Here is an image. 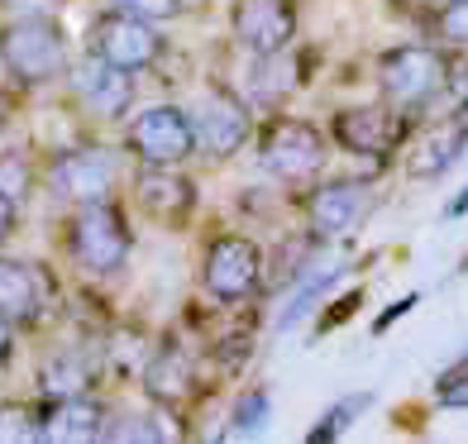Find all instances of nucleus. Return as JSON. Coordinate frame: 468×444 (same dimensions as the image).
<instances>
[{
	"instance_id": "nucleus-17",
	"label": "nucleus",
	"mask_w": 468,
	"mask_h": 444,
	"mask_svg": "<svg viewBox=\"0 0 468 444\" xmlns=\"http://www.w3.org/2000/svg\"><path fill=\"white\" fill-rule=\"evenodd\" d=\"M306 68L302 58H296V44L282 48V53H268V58H253L244 53V81L234 91H239L259 115H272V111H287V100L306 87Z\"/></svg>"
},
{
	"instance_id": "nucleus-10",
	"label": "nucleus",
	"mask_w": 468,
	"mask_h": 444,
	"mask_svg": "<svg viewBox=\"0 0 468 444\" xmlns=\"http://www.w3.org/2000/svg\"><path fill=\"white\" fill-rule=\"evenodd\" d=\"M130 206L144 225L163 235H182L201 206V182L186 167H158V163H134L130 173Z\"/></svg>"
},
{
	"instance_id": "nucleus-7",
	"label": "nucleus",
	"mask_w": 468,
	"mask_h": 444,
	"mask_svg": "<svg viewBox=\"0 0 468 444\" xmlns=\"http://www.w3.org/2000/svg\"><path fill=\"white\" fill-rule=\"evenodd\" d=\"M120 143L134 163H158V167H186L191 158H201L191 105H177V100L139 105V111L124 120Z\"/></svg>"
},
{
	"instance_id": "nucleus-14",
	"label": "nucleus",
	"mask_w": 468,
	"mask_h": 444,
	"mask_svg": "<svg viewBox=\"0 0 468 444\" xmlns=\"http://www.w3.org/2000/svg\"><path fill=\"white\" fill-rule=\"evenodd\" d=\"M302 34V5L296 0H234L229 5V38L239 53L268 58L296 44Z\"/></svg>"
},
{
	"instance_id": "nucleus-24",
	"label": "nucleus",
	"mask_w": 468,
	"mask_h": 444,
	"mask_svg": "<svg viewBox=\"0 0 468 444\" xmlns=\"http://www.w3.org/2000/svg\"><path fill=\"white\" fill-rule=\"evenodd\" d=\"M167 407H134V411H111V420H105V444H158V439H173V430H163L158 420H163Z\"/></svg>"
},
{
	"instance_id": "nucleus-31",
	"label": "nucleus",
	"mask_w": 468,
	"mask_h": 444,
	"mask_svg": "<svg viewBox=\"0 0 468 444\" xmlns=\"http://www.w3.org/2000/svg\"><path fill=\"white\" fill-rule=\"evenodd\" d=\"M105 5L130 10V15H139V19H154V25H173L186 0H105Z\"/></svg>"
},
{
	"instance_id": "nucleus-28",
	"label": "nucleus",
	"mask_w": 468,
	"mask_h": 444,
	"mask_svg": "<svg viewBox=\"0 0 468 444\" xmlns=\"http://www.w3.org/2000/svg\"><path fill=\"white\" fill-rule=\"evenodd\" d=\"M34 186H44V173L34 167V158L25 148H5V153H0V192L25 206L34 196Z\"/></svg>"
},
{
	"instance_id": "nucleus-27",
	"label": "nucleus",
	"mask_w": 468,
	"mask_h": 444,
	"mask_svg": "<svg viewBox=\"0 0 468 444\" xmlns=\"http://www.w3.org/2000/svg\"><path fill=\"white\" fill-rule=\"evenodd\" d=\"M425 34L450 53H468V0H440L425 19Z\"/></svg>"
},
{
	"instance_id": "nucleus-3",
	"label": "nucleus",
	"mask_w": 468,
	"mask_h": 444,
	"mask_svg": "<svg viewBox=\"0 0 468 444\" xmlns=\"http://www.w3.org/2000/svg\"><path fill=\"white\" fill-rule=\"evenodd\" d=\"M454 72V53L440 44H392L373 58V77H378V96L392 111L411 115L416 124L425 120V111L435 105V96L444 91V81Z\"/></svg>"
},
{
	"instance_id": "nucleus-12",
	"label": "nucleus",
	"mask_w": 468,
	"mask_h": 444,
	"mask_svg": "<svg viewBox=\"0 0 468 444\" xmlns=\"http://www.w3.org/2000/svg\"><path fill=\"white\" fill-rule=\"evenodd\" d=\"M191 120H197V148L206 163H229L239 158L244 148L259 139V111L234 91V87H206L201 100L191 105Z\"/></svg>"
},
{
	"instance_id": "nucleus-4",
	"label": "nucleus",
	"mask_w": 468,
	"mask_h": 444,
	"mask_svg": "<svg viewBox=\"0 0 468 444\" xmlns=\"http://www.w3.org/2000/svg\"><path fill=\"white\" fill-rule=\"evenodd\" d=\"M330 130H321L306 115L272 111L259 120V163L268 177H278L292 192H306L325 177L330 167Z\"/></svg>"
},
{
	"instance_id": "nucleus-1",
	"label": "nucleus",
	"mask_w": 468,
	"mask_h": 444,
	"mask_svg": "<svg viewBox=\"0 0 468 444\" xmlns=\"http://www.w3.org/2000/svg\"><path fill=\"white\" fill-rule=\"evenodd\" d=\"M0 72H5L19 91H48V87L68 81L72 34L58 19V10L0 19Z\"/></svg>"
},
{
	"instance_id": "nucleus-33",
	"label": "nucleus",
	"mask_w": 468,
	"mask_h": 444,
	"mask_svg": "<svg viewBox=\"0 0 468 444\" xmlns=\"http://www.w3.org/2000/svg\"><path fill=\"white\" fill-rule=\"evenodd\" d=\"M15 235H19V201L0 192V248H5Z\"/></svg>"
},
{
	"instance_id": "nucleus-8",
	"label": "nucleus",
	"mask_w": 468,
	"mask_h": 444,
	"mask_svg": "<svg viewBox=\"0 0 468 444\" xmlns=\"http://www.w3.org/2000/svg\"><path fill=\"white\" fill-rule=\"evenodd\" d=\"M325 130H330V139H335L339 153L382 167L392 153H401V148H407L416 120L401 115V111H392V105L378 96V100H364V105H339Z\"/></svg>"
},
{
	"instance_id": "nucleus-38",
	"label": "nucleus",
	"mask_w": 468,
	"mask_h": 444,
	"mask_svg": "<svg viewBox=\"0 0 468 444\" xmlns=\"http://www.w3.org/2000/svg\"><path fill=\"white\" fill-rule=\"evenodd\" d=\"M463 268H468V259H463Z\"/></svg>"
},
{
	"instance_id": "nucleus-34",
	"label": "nucleus",
	"mask_w": 468,
	"mask_h": 444,
	"mask_svg": "<svg viewBox=\"0 0 468 444\" xmlns=\"http://www.w3.org/2000/svg\"><path fill=\"white\" fill-rule=\"evenodd\" d=\"M58 0H0V15H48Z\"/></svg>"
},
{
	"instance_id": "nucleus-16",
	"label": "nucleus",
	"mask_w": 468,
	"mask_h": 444,
	"mask_svg": "<svg viewBox=\"0 0 468 444\" xmlns=\"http://www.w3.org/2000/svg\"><path fill=\"white\" fill-rule=\"evenodd\" d=\"M139 387H144L148 401H158V407H167V411H182L186 401L201 392L197 349L182 344V340H158L154 358H148L144 373H139Z\"/></svg>"
},
{
	"instance_id": "nucleus-2",
	"label": "nucleus",
	"mask_w": 468,
	"mask_h": 444,
	"mask_svg": "<svg viewBox=\"0 0 468 444\" xmlns=\"http://www.w3.org/2000/svg\"><path fill=\"white\" fill-rule=\"evenodd\" d=\"M62 253H68V263L91 282L120 278L134 259V225H130V216H124L120 196L72 206L68 225H62Z\"/></svg>"
},
{
	"instance_id": "nucleus-19",
	"label": "nucleus",
	"mask_w": 468,
	"mask_h": 444,
	"mask_svg": "<svg viewBox=\"0 0 468 444\" xmlns=\"http://www.w3.org/2000/svg\"><path fill=\"white\" fill-rule=\"evenodd\" d=\"M105 373V354L101 344H58L38 358V396L44 401H62V396H81V392H96Z\"/></svg>"
},
{
	"instance_id": "nucleus-21",
	"label": "nucleus",
	"mask_w": 468,
	"mask_h": 444,
	"mask_svg": "<svg viewBox=\"0 0 468 444\" xmlns=\"http://www.w3.org/2000/svg\"><path fill=\"white\" fill-rule=\"evenodd\" d=\"M349 278V263L345 259H335V263H315L306 278H296L292 282V291L282 296V306H278V315H272V330L278 334H292L302 321H311L315 311H321L330 296L339 291V282Z\"/></svg>"
},
{
	"instance_id": "nucleus-23",
	"label": "nucleus",
	"mask_w": 468,
	"mask_h": 444,
	"mask_svg": "<svg viewBox=\"0 0 468 444\" xmlns=\"http://www.w3.org/2000/svg\"><path fill=\"white\" fill-rule=\"evenodd\" d=\"M268 420H272V392L263 383H253V387H244L239 396L229 401L220 439H259L268 430Z\"/></svg>"
},
{
	"instance_id": "nucleus-5",
	"label": "nucleus",
	"mask_w": 468,
	"mask_h": 444,
	"mask_svg": "<svg viewBox=\"0 0 468 444\" xmlns=\"http://www.w3.org/2000/svg\"><path fill=\"white\" fill-rule=\"evenodd\" d=\"M124 143H72L58 148V153L44 163V192L58 206H91V201H111L124 186Z\"/></svg>"
},
{
	"instance_id": "nucleus-32",
	"label": "nucleus",
	"mask_w": 468,
	"mask_h": 444,
	"mask_svg": "<svg viewBox=\"0 0 468 444\" xmlns=\"http://www.w3.org/2000/svg\"><path fill=\"white\" fill-rule=\"evenodd\" d=\"M416 306H420V291H407V296H397V301H388V306L373 315V334H388L397 321H407Z\"/></svg>"
},
{
	"instance_id": "nucleus-11",
	"label": "nucleus",
	"mask_w": 468,
	"mask_h": 444,
	"mask_svg": "<svg viewBox=\"0 0 468 444\" xmlns=\"http://www.w3.org/2000/svg\"><path fill=\"white\" fill-rule=\"evenodd\" d=\"M368 210H373V177H321L302 192V229L315 244L335 248L368 220Z\"/></svg>"
},
{
	"instance_id": "nucleus-13",
	"label": "nucleus",
	"mask_w": 468,
	"mask_h": 444,
	"mask_svg": "<svg viewBox=\"0 0 468 444\" xmlns=\"http://www.w3.org/2000/svg\"><path fill=\"white\" fill-rule=\"evenodd\" d=\"M87 48L111 58L115 68H130V72H154L158 62L167 58V34L154 19H139L130 10H115L105 5L91 25H87Z\"/></svg>"
},
{
	"instance_id": "nucleus-25",
	"label": "nucleus",
	"mask_w": 468,
	"mask_h": 444,
	"mask_svg": "<svg viewBox=\"0 0 468 444\" xmlns=\"http://www.w3.org/2000/svg\"><path fill=\"white\" fill-rule=\"evenodd\" d=\"M0 444H44V396L0 401Z\"/></svg>"
},
{
	"instance_id": "nucleus-20",
	"label": "nucleus",
	"mask_w": 468,
	"mask_h": 444,
	"mask_svg": "<svg viewBox=\"0 0 468 444\" xmlns=\"http://www.w3.org/2000/svg\"><path fill=\"white\" fill-rule=\"evenodd\" d=\"M111 411L115 407L105 396H96V392L44 401V444H91V439L105 435Z\"/></svg>"
},
{
	"instance_id": "nucleus-36",
	"label": "nucleus",
	"mask_w": 468,
	"mask_h": 444,
	"mask_svg": "<svg viewBox=\"0 0 468 444\" xmlns=\"http://www.w3.org/2000/svg\"><path fill=\"white\" fill-rule=\"evenodd\" d=\"M463 216H468V186L459 196H450V206H444V220H463Z\"/></svg>"
},
{
	"instance_id": "nucleus-35",
	"label": "nucleus",
	"mask_w": 468,
	"mask_h": 444,
	"mask_svg": "<svg viewBox=\"0 0 468 444\" xmlns=\"http://www.w3.org/2000/svg\"><path fill=\"white\" fill-rule=\"evenodd\" d=\"M15 340H19V325L10 321L5 311H0V368H5L10 358H15Z\"/></svg>"
},
{
	"instance_id": "nucleus-37",
	"label": "nucleus",
	"mask_w": 468,
	"mask_h": 444,
	"mask_svg": "<svg viewBox=\"0 0 468 444\" xmlns=\"http://www.w3.org/2000/svg\"><path fill=\"white\" fill-rule=\"evenodd\" d=\"M5 124H10V96L0 91V130H5Z\"/></svg>"
},
{
	"instance_id": "nucleus-29",
	"label": "nucleus",
	"mask_w": 468,
	"mask_h": 444,
	"mask_svg": "<svg viewBox=\"0 0 468 444\" xmlns=\"http://www.w3.org/2000/svg\"><path fill=\"white\" fill-rule=\"evenodd\" d=\"M431 396H435V407H444V411H468V354H459L450 368H440Z\"/></svg>"
},
{
	"instance_id": "nucleus-18",
	"label": "nucleus",
	"mask_w": 468,
	"mask_h": 444,
	"mask_svg": "<svg viewBox=\"0 0 468 444\" xmlns=\"http://www.w3.org/2000/svg\"><path fill=\"white\" fill-rule=\"evenodd\" d=\"M0 311H5L19 330H38V325L48 321V311H53V282H48L44 263L0 253Z\"/></svg>"
},
{
	"instance_id": "nucleus-9",
	"label": "nucleus",
	"mask_w": 468,
	"mask_h": 444,
	"mask_svg": "<svg viewBox=\"0 0 468 444\" xmlns=\"http://www.w3.org/2000/svg\"><path fill=\"white\" fill-rule=\"evenodd\" d=\"M130 68H115L111 58H101L91 48H81V58H72V72H68V100L77 105L91 124H124L139 111V87H134Z\"/></svg>"
},
{
	"instance_id": "nucleus-30",
	"label": "nucleus",
	"mask_w": 468,
	"mask_h": 444,
	"mask_svg": "<svg viewBox=\"0 0 468 444\" xmlns=\"http://www.w3.org/2000/svg\"><path fill=\"white\" fill-rule=\"evenodd\" d=\"M364 287H349V291H339V296H330V301L321 306V311H315V340H325V334L330 330H339V325H349L354 321V315H358V306H364Z\"/></svg>"
},
{
	"instance_id": "nucleus-6",
	"label": "nucleus",
	"mask_w": 468,
	"mask_h": 444,
	"mask_svg": "<svg viewBox=\"0 0 468 444\" xmlns=\"http://www.w3.org/2000/svg\"><path fill=\"white\" fill-rule=\"evenodd\" d=\"M197 282L216 306H244L268 282V248L244 229H216L201 244Z\"/></svg>"
},
{
	"instance_id": "nucleus-26",
	"label": "nucleus",
	"mask_w": 468,
	"mask_h": 444,
	"mask_svg": "<svg viewBox=\"0 0 468 444\" xmlns=\"http://www.w3.org/2000/svg\"><path fill=\"white\" fill-rule=\"evenodd\" d=\"M373 407V392H354V396H339L335 407H325L321 411V420L306 430V444H330V439H345L349 435V426L358 416H364Z\"/></svg>"
},
{
	"instance_id": "nucleus-15",
	"label": "nucleus",
	"mask_w": 468,
	"mask_h": 444,
	"mask_svg": "<svg viewBox=\"0 0 468 444\" xmlns=\"http://www.w3.org/2000/svg\"><path fill=\"white\" fill-rule=\"evenodd\" d=\"M468 148V115H444V120H420L407 148H401V173L411 182H440Z\"/></svg>"
},
{
	"instance_id": "nucleus-22",
	"label": "nucleus",
	"mask_w": 468,
	"mask_h": 444,
	"mask_svg": "<svg viewBox=\"0 0 468 444\" xmlns=\"http://www.w3.org/2000/svg\"><path fill=\"white\" fill-rule=\"evenodd\" d=\"M154 340H148V330H111L101 340V354H105V377H115V383H139L144 364L154 358Z\"/></svg>"
}]
</instances>
